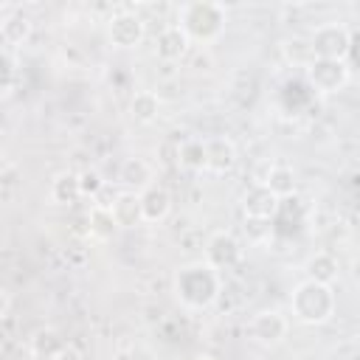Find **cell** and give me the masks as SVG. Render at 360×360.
<instances>
[{"label": "cell", "instance_id": "cell-1", "mask_svg": "<svg viewBox=\"0 0 360 360\" xmlns=\"http://www.w3.org/2000/svg\"><path fill=\"white\" fill-rule=\"evenodd\" d=\"M222 290V276L205 262H188L174 270L172 292L188 309H208Z\"/></svg>", "mask_w": 360, "mask_h": 360}, {"label": "cell", "instance_id": "cell-2", "mask_svg": "<svg viewBox=\"0 0 360 360\" xmlns=\"http://www.w3.org/2000/svg\"><path fill=\"white\" fill-rule=\"evenodd\" d=\"M225 6L214 0H191L177 8V28L188 37V42H214L225 31Z\"/></svg>", "mask_w": 360, "mask_h": 360}, {"label": "cell", "instance_id": "cell-3", "mask_svg": "<svg viewBox=\"0 0 360 360\" xmlns=\"http://www.w3.org/2000/svg\"><path fill=\"white\" fill-rule=\"evenodd\" d=\"M335 290L332 284H321L312 278H304L301 284H295L292 295H290V309L292 318L307 323V326H321L335 315Z\"/></svg>", "mask_w": 360, "mask_h": 360}, {"label": "cell", "instance_id": "cell-4", "mask_svg": "<svg viewBox=\"0 0 360 360\" xmlns=\"http://www.w3.org/2000/svg\"><path fill=\"white\" fill-rule=\"evenodd\" d=\"M312 59H343L349 68L354 65V31L340 22H321L309 34Z\"/></svg>", "mask_w": 360, "mask_h": 360}, {"label": "cell", "instance_id": "cell-5", "mask_svg": "<svg viewBox=\"0 0 360 360\" xmlns=\"http://www.w3.org/2000/svg\"><path fill=\"white\" fill-rule=\"evenodd\" d=\"M349 79H352V68L343 59H309L307 62L304 82L309 84V90L315 96L338 93L349 84Z\"/></svg>", "mask_w": 360, "mask_h": 360}, {"label": "cell", "instance_id": "cell-6", "mask_svg": "<svg viewBox=\"0 0 360 360\" xmlns=\"http://www.w3.org/2000/svg\"><path fill=\"white\" fill-rule=\"evenodd\" d=\"M290 323L278 309H262L248 321V335L259 346H276L287 338Z\"/></svg>", "mask_w": 360, "mask_h": 360}, {"label": "cell", "instance_id": "cell-7", "mask_svg": "<svg viewBox=\"0 0 360 360\" xmlns=\"http://www.w3.org/2000/svg\"><path fill=\"white\" fill-rule=\"evenodd\" d=\"M239 256H242V245H239V239L231 233V231H217V233H211L208 236V242H205V264H211L217 273H222V270H231L236 262H239Z\"/></svg>", "mask_w": 360, "mask_h": 360}, {"label": "cell", "instance_id": "cell-8", "mask_svg": "<svg viewBox=\"0 0 360 360\" xmlns=\"http://www.w3.org/2000/svg\"><path fill=\"white\" fill-rule=\"evenodd\" d=\"M107 37L115 48H135L143 39V20L135 11H118L107 22Z\"/></svg>", "mask_w": 360, "mask_h": 360}, {"label": "cell", "instance_id": "cell-9", "mask_svg": "<svg viewBox=\"0 0 360 360\" xmlns=\"http://www.w3.org/2000/svg\"><path fill=\"white\" fill-rule=\"evenodd\" d=\"M301 228H304V205H301V200L295 194L278 200V208H276V214L270 219L273 236H284L287 239V236H295Z\"/></svg>", "mask_w": 360, "mask_h": 360}, {"label": "cell", "instance_id": "cell-10", "mask_svg": "<svg viewBox=\"0 0 360 360\" xmlns=\"http://www.w3.org/2000/svg\"><path fill=\"white\" fill-rule=\"evenodd\" d=\"M118 183L124 186V191H143L146 186L155 183V172H152V163L143 160L141 155H129L118 163Z\"/></svg>", "mask_w": 360, "mask_h": 360}, {"label": "cell", "instance_id": "cell-11", "mask_svg": "<svg viewBox=\"0 0 360 360\" xmlns=\"http://www.w3.org/2000/svg\"><path fill=\"white\" fill-rule=\"evenodd\" d=\"M138 205H141V222H163L172 211V194L169 188L152 183L143 191H138Z\"/></svg>", "mask_w": 360, "mask_h": 360}, {"label": "cell", "instance_id": "cell-12", "mask_svg": "<svg viewBox=\"0 0 360 360\" xmlns=\"http://www.w3.org/2000/svg\"><path fill=\"white\" fill-rule=\"evenodd\" d=\"M276 208H278V197L270 194L262 183L248 186V191L242 194V211H245V219H273Z\"/></svg>", "mask_w": 360, "mask_h": 360}, {"label": "cell", "instance_id": "cell-13", "mask_svg": "<svg viewBox=\"0 0 360 360\" xmlns=\"http://www.w3.org/2000/svg\"><path fill=\"white\" fill-rule=\"evenodd\" d=\"M202 146H205V169L208 172L222 174V172L233 169V163H236V146L225 135L202 138Z\"/></svg>", "mask_w": 360, "mask_h": 360}, {"label": "cell", "instance_id": "cell-14", "mask_svg": "<svg viewBox=\"0 0 360 360\" xmlns=\"http://www.w3.org/2000/svg\"><path fill=\"white\" fill-rule=\"evenodd\" d=\"M188 37L172 22V25H166V28H160V34L155 37V53L163 59V62H177L180 56H186V51H188Z\"/></svg>", "mask_w": 360, "mask_h": 360}, {"label": "cell", "instance_id": "cell-15", "mask_svg": "<svg viewBox=\"0 0 360 360\" xmlns=\"http://www.w3.org/2000/svg\"><path fill=\"white\" fill-rule=\"evenodd\" d=\"M256 183H262V186H264L270 194H276L278 200L295 194V172H292L290 166H284V163H273V166H267V172H264Z\"/></svg>", "mask_w": 360, "mask_h": 360}, {"label": "cell", "instance_id": "cell-16", "mask_svg": "<svg viewBox=\"0 0 360 360\" xmlns=\"http://www.w3.org/2000/svg\"><path fill=\"white\" fill-rule=\"evenodd\" d=\"M65 338L56 332V329H37L34 335H31V343H28V349H31V357L34 360H53L62 349H65Z\"/></svg>", "mask_w": 360, "mask_h": 360}, {"label": "cell", "instance_id": "cell-17", "mask_svg": "<svg viewBox=\"0 0 360 360\" xmlns=\"http://www.w3.org/2000/svg\"><path fill=\"white\" fill-rule=\"evenodd\" d=\"M312 101H315V93L309 90V84H307L304 79H290V82L284 84V90H281V104H284L290 112H295V115L307 112V110L312 107Z\"/></svg>", "mask_w": 360, "mask_h": 360}, {"label": "cell", "instance_id": "cell-18", "mask_svg": "<svg viewBox=\"0 0 360 360\" xmlns=\"http://www.w3.org/2000/svg\"><path fill=\"white\" fill-rule=\"evenodd\" d=\"M51 200L56 205H76L82 200L79 188V172H59L51 180Z\"/></svg>", "mask_w": 360, "mask_h": 360}, {"label": "cell", "instance_id": "cell-19", "mask_svg": "<svg viewBox=\"0 0 360 360\" xmlns=\"http://www.w3.org/2000/svg\"><path fill=\"white\" fill-rule=\"evenodd\" d=\"M112 219L118 228H132L141 222V205H138V194L135 191H121L115 194V200L110 202Z\"/></svg>", "mask_w": 360, "mask_h": 360}, {"label": "cell", "instance_id": "cell-20", "mask_svg": "<svg viewBox=\"0 0 360 360\" xmlns=\"http://www.w3.org/2000/svg\"><path fill=\"white\" fill-rule=\"evenodd\" d=\"M84 222H87V233L90 236H96V239H110L115 231H118V225H115V219H112V211H110V205H101V202H96L90 211H87V217H84Z\"/></svg>", "mask_w": 360, "mask_h": 360}, {"label": "cell", "instance_id": "cell-21", "mask_svg": "<svg viewBox=\"0 0 360 360\" xmlns=\"http://www.w3.org/2000/svg\"><path fill=\"white\" fill-rule=\"evenodd\" d=\"M129 112H132L135 121L152 124L160 112V96L152 93V90H135L132 98H129Z\"/></svg>", "mask_w": 360, "mask_h": 360}, {"label": "cell", "instance_id": "cell-22", "mask_svg": "<svg viewBox=\"0 0 360 360\" xmlns=\"http://www.w3.org/2000/svg\"><path fill=\"white\" fill-rule=\"evenodd\" d=\"M307 278L312 281H321V284H332L338 278V259L326 250L315 253L307 259Z\"/></svg>", "mask_w": 360, "mask_h": 360}, {"label": "cell", "instance_id": "cell-23", "mask_svg": "<svg viewBox=\"0 0 360 360\" xmlns=\"http://www.w3.org/2000/svg\"><path fill=\"white\" fill-rule=\"evenodd\" d=\"M31 37V20L22 11H11L3 22H0V39L8 45H22Z\"/></svg>", "mask_w": 360, "mask_h": 360}, {"label": "cell", "instance_id": "cell-24", "mask_svg": "<svg viewBox=\"0 0 360 360\" xmlns=\"http://www.w3.org/2000/svg\"><path fill=\"white\" fill-rule=\"evenodd\" d=\"M177 163L188 172H202L205 169V146L202 138H186L177 146Z\"/></svg>", "mask_w": 360, "mask_h": 360}, {"label": "cell", "instance_id": "cell-25", "mask_svg": "<svg viewBox=\"0 0 360 360\" xmlns=\"http://www.w3.org/2000/svg\"><path fill=\"white\" fill-rule=\"evenodd\" d=\"M79 188H82V197H98L104 188V177L96 169H84L79 172Z\"/></svg>", "mask_w": 360, "mask_h": 360}, {"label": "cell", "instance_id": "cell-26", "mask_svg": "<svg viewBox=\"0 0 360 360\" xmlns=\"http://www.w3.org/2000/svg\"><path fill=\"white\" fill-rule=\"evenodd\" d=\"M11 87H14V62H11V56L0 48V96L8 93Z\"/></svg>", "mask_w": 360, "mask_h": 360}, {"label": "cell", "instance_id": "cell-27", "mask_svg": "<svg viewBox=\"0 0 360 360\" xmlns=\"http://www.w3.org/2000/svg\"><path fill=\"white\" fill-rule=\"evenodd\" d=\"M245 231L253 242H262L264 236H273L270 231V219H245Z\"/></svg>", "mask_w": 360, "mask_h": 360}, {"label": "cell", "instance_id": "cell-28", "mask_svg": "<svg viewBox=\"0 0 360 360\" xmlns=\"http://www.w3.org/2000/svg\"><path fill=\"white\" fill-rule=\"evenodd\" d=\"M53 360H82V354H79V349H76V346L65 343V349H62V352H59Z\"/></svg>", "mask_w": 360, "mask_h": 360}, {"label": "cell", "instance_id": "cell-29", "mask_svg": "<svg viewBox=\"0 0 360 360\" xmlns=\"http://www.w3.org/2000/svg\"><path fill=\"white\" fill-rule=\"evenodd\" d=\"M8 307H11L8 292H6V290H0V318H6V315H8Z\"/></svg>", "mask_w": 360, "mask_h": 360}, {"label": "cell", "instance_id": "cell-30", "mask_svg": "<svg viewBox=\"0 0 360 360\" xmlns=\"http://www.w3.org/2000/svg\"><path fill=\"white\" fill-rule=\"evenodd\" d=\"M112 360H135V354H132V352H127V349H118V352L112 354Z\"/></svg>", "mask_w": 360, "mask_h": 360}, {"label": "cell", "instance_id": "cell-31", "mask_svg": "<svg viewBox=\"0 0 360 360\" xmlns=\"http://www.w3.org/2000/svg\"><path fill=\"white\" fill-rule=\"evenodd\" d=\"M200 360H217V357H200Z\"/></svg>", "mask_w": 360, "mask_h": 360}]
</instances>
